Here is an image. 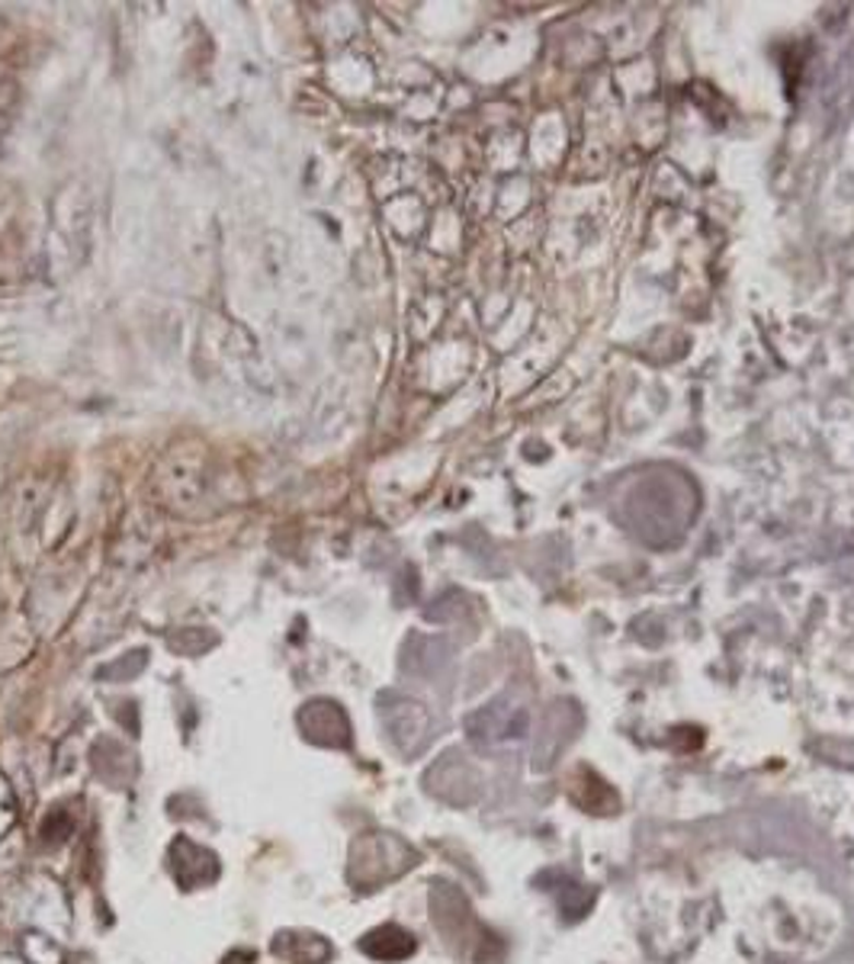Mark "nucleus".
Listing matches in <instances>:
<instances>
[{
  "label": "nucleus",
  "mask_w": 854,
  "mask_h": 964,
  "mask_svg": "<svg viewBox=\"0 0 854 964\" xmlns=\"http://www.w3.org/2000/svg\"><path fill=\"white\" fill-rule=\"evenodd\" d=\"M360 949L377 962H402L415 952V939H412V932H405L399 926H382L360 942Z\"/></svg>",
  "instance_id": "obj_1"
}]
</instances>
